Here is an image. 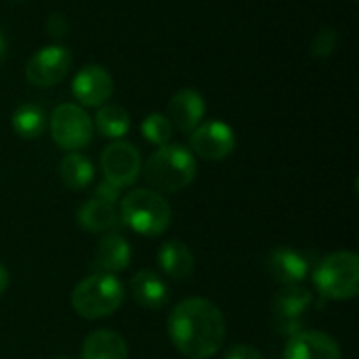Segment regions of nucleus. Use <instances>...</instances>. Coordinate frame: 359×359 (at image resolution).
Listing matches in <instances>:
<instances>
[{"instance_id": "obj_20", "label": "nucleus", "mask_w": 359, "mask_h": 359, "mask_svg": "<svg viewBox=\"0 0 359 359\" xmlns=\"http://www.w3.org/2000/svg\"><path fill=\"white\" fill-rule=\"evenodd\" d=\"M59 177H61V181H63V185L67 189L82 191L93 183L95 166L86 156H82L78 151H69L59 164Z\"/></svg>"}, {"instance_id": "obj_13", "label": "nucleus", "mask_w": 359, "mask_h": 359, "mask_svg": "<svg viewBox=\"0 0 359 359\" xmlns=\"http://www.w3.org/2000/svg\"><path fill=\"white\" fill-rule=\"evenodd\" d=\"M130 259H133V248L128 240L116 231H107L95 248L93 269L116 276L130 265Z\"/></svg>"}, {"instance_id": "obj_7", "label": "nucleus", "mask_w": 359, "mask_h": 359, "mask_svg": "<svg viewBox=\"0 0 359 359\" xmlns=\"http://www.w3.org/2000/svg\"><path fill=\"white\" fill-rule=\"evenodd\" d=\"M72 67V53L67 46L50 44L34 53L25 65V78L29 84L40 88H50L59 84Z\"/></svg>"}, {"instance_id": "obj_4", "label": "nucleus", "mask_w": 359, "mask_h": 359, "mask_svg": "<svg viewBox=\"0 0 359 359\" xmlns=\"http://www.w3.org/2000/svg\"><path fill=\"white\" fill-rule=\"evenodd\" d=\"M122 223L139 236L158 238L170 227V204L154 189H135L120 202Z\"/></svg>"}, {"instance_id": "obj_29", "label": "nucleus", "mask_w": 359, "mask_h": 359, "mask_svg": "<svg viewBox=\"0 0 359 359\" xmlns=\"http://www.w3.org/2000/svg\"><path fill=\"white\" fill-rule=\"evenodd\" d=\"M50 359H69V358H67V355H53Z\"/></svg>"}, {"instance_id": "obj_17", "label": "nucleus", "mask_w": 359, "mask_h": 359, "mask_svg": "<svg viewBox=\"0 0 359 359\" xmlns=\"http://www.w3.org/2000/svg\"><path fill=\"white\" fill-rule=\"evenodd\" d=\"M76 221H78L80 229H84L88 233H107L118 227V215H116L114 204L99 200V198L86 200L78 208Z\"/></svg>"}, {"instance_id": "obj_12", "label": "nucleus", "mask_w": 359, "mask_h": 359, "mask_svg": "<svg viewBox=\"0 0 359 359\" xmlns=\"http://www.w3.org/2000/svg\"><path fill=\"white\" fill-rule=\"evenodd\" d=\"M284 359H343L339 343L320 330H301L284 347Z\"/></svg>"}, {"instance_id": "obj_11", "label": "nucleus", "mask_w": 359, "mask_h": 359, "mask_svg": "<svg viewBox=\"0 0 359 359\" xmlns=\"http://www.w3.org/2000/svg\"><path fill=\"white\" fill-rule=\"evenodd\" d=\"M311 303H313L311 290L301 284H294V286H284L273 297L271 309H273L278 322L288 326L284 332L297 334V332H301V318L311 307Z\"/></svg>"}, {"instance_id": "obj_6", "label": "nucleus", "mask_w": 359, "mask_h": 359, "mask_svg": "<svg viewBox=\"0 0 359 359\" xmlns=\"http://www.w3.org/2000/svg\"><path fill=\"white\" fill-rule=\"evenodd\" d=\"M48 128H50L53 141L65 151L82 149L93 139L90 116L74 103H63L55 107L48 120Z\"/></svg>"}, {"instance_id": "obj_21", "label": "nucleus", "mask_w": 359, "mask_h": 359, "mask_svg": "<svg viewBox=\"0 0 359 359\" xmlns=\"http://www.w3.org/2000/svg\"><path fill=\"white\" fill-rule=\"evenodd\" d=\"M13 130L23 139H38L46 128V111L38 103H23L13 114Z\"/></svg>"}, {"instance_id": "obj_16", "label": "nucleus", "mask_w": 359, "mask_h": 359, "mask_svg": "<svg viewBox=\"0 0 359 359\" xmlns=\"http://www.w3.org/2000/svg\"><path fill=\"white\" fill-rule=\"evenodd\" d=\"M130 294L137 305H141L143 309H151V311L162 309L170 299L166 282L156 271H149V269H143L130 278Z\"/></svg>"}, {"instance_id": "obj_9", "label": "nucleus", "mask_w": 359, "mask_h": 359, "mask_svg": "<svg viewBox=\"0 0 359 359\" xmlns=\"http://www.w3.org/2000/svg\"><path fill=\"white\" fill-rule=\"evenodd\" d=\"M191 149L196 156L219 162L233 154L236 149V133L229 124L221 120H210L200 124L196 130H191Z\"/></svg>"}, {"instance_id": "obj_18", "label": "nucleus", "mask_w": 359, "mask_h": 359, "mask_svg": "<svg viewBox=\"0 0 359 359\" xmlns=\"http://www.w3.org/2000/svg\"><path fill=\"white\" fill-rule=\"evenodd\" d=\"M80 359H128V345L114 330H95L86 337Z\"/></svg>"}, {"instance_id": "obj_22", "label": "nucleus", "mask_w": 359, "mask_h": 359, "mask_svg": "<svg viewBox=\"0 0 359 359\" xmlns=\"http://www.w3.org/2000/svg\"><path fill=\"white\" fill-rule=\"evenodd\" d=\"M95 124H97V130L107 137V139H122L128 128H130V116L124 107L120 105H114V103H107V105H101L99 111H97V118H95Z\"/></svg>"}, {"instance_id": "obj_10", "label": "nucleus", "mask_w": 359, "mask_h": 359, "mask_svg": "<svg viewBox=\"0 0 359 359\" xmlns=\"http://www.w3.org/2000/svg\"><path fill=\"white\" fill-rule=\"evenodd\" d=\"M72 93L74 97L86 105V107H101L107 103V99L111 97L114 93V80H111V74L93 63V65H84L76 76H74V82H72Z\"/></svg>"}, {"instance_id": "obj_26", "label": "nucleus", "mask_w": 359, "mask_h": 359, "mask_svg": "<svg viewBox=\"0 0 359 359\" xmlns=\"http://www.w3.org/2000/svg\"><path fill=\"white\" fill-rule=\"evenodd\" d=\"M118 196H120V187H116V185H111V183H107V181H103V183L97 187V191H95V198L105 200V202H109V204H116Z\"/></svg>"}, {"instance_id": "obj_2", "label": "nucleus", "mask_w": 359, "mask_h": 359, "mask_svg": "<svg viewBox=\"0 0 359 359\" xmlns=\"http://www.w3.org/2000/svg\"><path fill=\"white\" fill-rule=\"evenodd\" d=\"M72 309L84 320H103L124 303V284L114 273L95 271L86 276L69 297Z\"/></svg>"}, {"instance_id": "obj_25", "label": "nucleus", "mask_w": 359, "mask_h": 359, "mask_svg": "<svg viewBox=\"0 0 359 359\" xmlns=\"http://www.w3.org/2000/svg\"><path fill=\"white\" fill-rule=\"evenodd\" d=\"M225 359H265L259 349H255L252 345H233L227 353Z\"/></svg>"}, {"instance_id": "obj_19", "label": "nucleus", "mask_w": 359, "mask_h": 359, "mask_svg": "<svg viewBox=\"0 0 359 359\" xmlns=\"http://www.w3.org/2000/svg\"><path fill=\"white\" fill-rule=\"evenodd\" d=\"M158 265L168 278L183 282L194 273V255L183 242L168 240L158 248Z\"/></svg>"}, {"instance_id": "obj_24", "label": "nucleus", "mask_w": 359, "mask_h": 359, "mask_svg": "<svg viewBox=\"0 0 359 359\" xmlns=\"http://www.w3.org/2000/svg\"><path fill=\"white\" fill-rule=\"evenodd\" d=\"M334 48H337V32L332 27H322L311 42V55L318 59H324L332 55Z\"/></svg>"}, {"instance_id": "obj_27", "label": "nucleus", "mask_w": 359, "mask_h": 359, "mask_svg": "<svg viewBox=\"0 0 359 359\" xmlns=\"http://www.w3.org/2000/svg\"><path fill=\"white\" fill-rule=\"evenodd\" d=\"M6 288H8V269L0 263V297L6 292Z\"/></svg>"}, {"instance_id": "obj_30", "label": "nucleus", "mask_w": 359, "mask_h": 359, "mask_svg": "<svg viewBox=\"0 0 359 359\" xmlns=\"http://www.w3.org/2000/svg\"><path fill=\"white\" fill-rule=\"evenodd\" d=\"M353 2H355V0H353Z\"/></svg>"}, {"instance_id": "obj_15", "label": "nucleus", "mask_w": 359, "mask_h": 359, "mask_svg": "<svg viewBox=\"0 0 359 359\" xmlns=\"http://www.w3.org/2000/svg\"><path fill=\"white\" fill-rule=\"evenodd\" d=\"M204 111H206L204 97L194 88L179 90L168 103V120H170L172 128H177L181 133L196 130L202 124Z\"/></svg>"}, {"instance_id": "obj_1", "label": "nucleus", "mask_w": 359, "mask_h": 359, "mask_svg": "<svg viewBox=\"0 0 359 359\" xmlns=\"http://www.w3.org/2000/svg\"><path fill=\"white\" fill-rule=\"evenodd\" d=\"M168 337L183 358L210 359L225 343V318L208 299H185L168 316Z\"/></svg>"}, {"instance_id": "obj_5", "label": "nucleus", "mask_w": 359, "mask_h": 359, "mask_svg": "<svg viewBox=\"0 0 359 359\" xmlns=\"http://www.w3.org/2000/svg\"><path fill=\"white\" fill-rule=\"evenodd\" d=\"M318 292L330 301H351L359 294V257L353 250H337L320 261L313 271Z\"/></svg>"}, {"instance_id": "obj_23", "label": "nucleus", "mask_w": 359, "mask_h": 359, "mask_svg": "<svg viewBox=\"0 0 359 359\" xmlns=\"http://www.w3.org/2000/svg\"><path fill=\"white\" fill-rule=\"evenodd\" d=\"M141 133H143V137L151 145L162 147V145H168L170 143L175 128H172L168 116H164V114H149L143 120V124H141Z\"/></svg>"}, {"instance_id": "obj_3", "label": "nucleus", "mask_w": 359, "mask_h": 359, "mask_svg": "<svg viewBox=\"0 0 359 359\" xmlns=\"http://www.w3.org/2000/svg\"><path fill=\"white\" fill-rule=\"evenodd\" d=\"M196 158L185 145H162L145 162V179L160 191H183L196 179Z\"/></svg>"}, {"instance_id": "obj_28", "label": "nucleus", "mask_w": 359, "mask_h": 359, "mask_svg": "<svg viewBox=\"0 0 359 359\" xmlns=\"http://www.w3.org/2000/svg\"><path fill=\"white\" fill-rule=\"evenodd\" d=\"M4 53H6V42H4V36H2V32H0V59L4 57Z\"/></svg>"}, {"instance_id": "obj_14", "label": "nucleus", "mask_w": 359, "mask_h": 359, "mask_svg": "<svg viewBox=\"0 0 359 359\" xmlns=\"http://www.w3.org/2000/svg\"><path fill=\"white\" fill-rule=\"evenodd\" d=\"M267 271L278 284L294 286L309 276V261L299 250L278 246L267 257Z\"/></svg>"}, {"instance_id": "obj_8", "label": "nucleus", "mask_w": 359, "mask_h": 359, "mask_svg": "<svg viewBox=\"0 0 359 359\" xmlns=\"http://www.w3.org/2000/svg\"><path fill=\"white\" fill-rule=\"evenodd\" d=\"M101 170L107 183L128 187L141 175V154L133 143L114 141L101 154Z\"/></svg>"}]
</instances>
